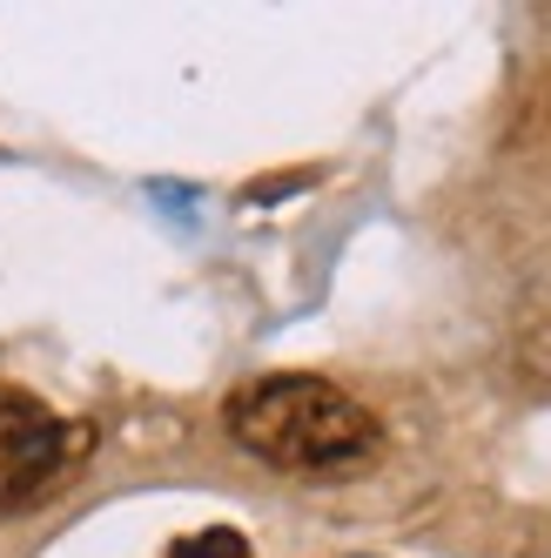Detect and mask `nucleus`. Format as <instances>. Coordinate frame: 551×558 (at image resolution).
I'll list each match as a JSON object with an SVG mask.
<instances>
[{
    "label": "nucleus",
    "mask_w": 551,
    "mask_h": 558,
    "mask_svg": "<svg viewBox=\"0 0 551 558\" xmlns=\"http://www.w3.org/2000/svg\"><path fill=\"white\" fill-rule=\"evenodd\" d=\"M229 437L249 458L276 471H336V464H364L377 451V417L357 404L350 390L330 377H303V371H276L256 377L229 397L222 411Z\"/></svg>",
    "instance_id": "f257e3e1"
},
{
    "label": "nucleus",
    "mask_w": 551,
    "mask_h": 558,
    "mask_svg": "<svg viewBox=\"0 0 551 558\" xmlns=\"http://www.w3.org/2000/svg\"><path fill=\"white\" fill-rule=\"evenodd\" d=\"M88 458V424H68L34 390H0V511L48 498Z\"/></svg>",
    "instance_id": "f03ea898"
},
{
    "label": "nucleus",
    "mask_w": 551,
    "mask_h": 558,
    "mask_svg": "<svg viewBox=\"0 0 551 558\" xmlns=\"http://www.w3.org/2000/svg\"><path fill=\"white\" fill-rule=\"evenodd\" d=\"M169 558H249L243 532H203V538H182Z\"/></svg>",
    "instance_id": "7ed1b4c3"
},
{
    "label": "nucleus",
    "mask_w": 551,
    "mask_h": 558,
    "mask_svg": "<svg viewBox=\"0 0 551 558\" xmlns=\"http://www.w3.org/2000/svg\"><path fill=\"white\" fill-rule=\"evenodd\" d=\"M538 122H544V135H551V95H544V101H538Z\"/></svg>",
    "instance_id": "20e7f679"
}]
</instances>
